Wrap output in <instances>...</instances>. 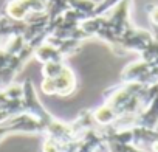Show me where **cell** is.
Returning a JSON list of instances; mask_svg holds the SVG:
<instances>
[]
</instances>
